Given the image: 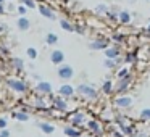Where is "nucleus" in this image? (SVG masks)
Wrapping results in <instances>:
<instances>
[{
    "instance_id": "obj_22",
    "label": "nucleus",
    "mask_w": 150,
    "mask_h": 137,
    "mask_svg": "<svg viewBox=\"0 0 150 137\" xmlns=\"http://www.w3.org/2000/svg\"><path fill=\"white\" fill-rule=\"evenodd\" d=\"M103 66H105L107 69H118L116 61H115V60H108V58L103 60Z\"/></svg>"
},
{
    "instance_id": "obj_21",
    "label": "nucleus",
    "mask_w": 150,
    "mask_h": 137,
    "mask_svg": "<svg viewBox=\"0 0 150 137\" xmlns=\"http://www.w3.org/2000/svg\"><path fill=\"white\" fill-rule=\"evenodd\" d=\"M39 11L44 15V16H47V18H55V15H53V11L50 10L49 7H45V5H40V7H39Z\"/></svg>"
},
{
    "instance_id": "obj_4",
    "label": "nucleus",
    "mask_w": 150,
    "mask_h": 137,
    "mask_svg": "<svg viewBox=\"0 0 150 137\" xmlns=\"http://www.w3.org/2000/svg\"><path fill=\"white\" fill-rule=\"evenodd\" d=\"M131 84H132V74H129L127 78L118 79V82L115 84V90H116L118 95H124V92L131 87Z\"/></svg>"
},
{
    "instance_id": "obj_23",
    "label": "nucleus",
    "mask_w": 150,
    "mask_h": 137,
    "mask_svg": "<svg viewBox=\"0 0 150 137\" xmlns=\"http://www.w3.org/2000/svg\"><path fill=\"white\" fill-rule=\"evenodd\" d=\"M140 119L145 121V123H150V108H144L140 111Z\"/></svg>"
},
{
    "instance_id": "obj_18",
    "label": "nucleus",
    "mask_w": 150,
    "mask_h": 137,
    "mask_svg": "<svg viewBox=\"0 0 150 137\" xmlns=\"http://www.w3.org/2000/svg\"><path fill=\"white\" fill-rule=\"evenodd\" d=\"M37 90L42 92V94H50V92H52V85H50L49 82H39V84H37Z\"/></svg>"
},
{
    "instance_id": "obj_13",
    "label": "nucleus",
    "mask_w": 150,
    "mask_h": 137,
    "mask_svg": "<svg viewBox=\"0 0 150 137\" xmlns=\"http://www.w3.org/2000/svg\"><path fill=\"white\" fill-rule=\"evenodd\" d=\"M60 95H62V97H73V95H74V89L69 84H63L62 87H60Z\"/></svg>"
},
{
    "instance_id": "obj_7",
    "label": "nucleus",
    "mask_w": 150,
    "mask_h": 137,
    "mask_svg": "<svg viewBox=\"0 0 150 137\" xmlns=\"http://www.w3.org/2000/svg\"><path fill=\"white\" fill-rule=\"evenodd\" d=\"M121 56V45H116V44H111L107 50H105V58L108 60H116Z\"/></svg>"
},
{
    "instance_id": "obj_29",
    "label": "nucleus",
    "mask_w": 150,
    "mask_h": 137,
    "mask_svg": "<svg viewBox=\"0 0 150 137\" xmlns=\"http://www.w3.org/2000/svg\"><path fill=\"white\" fill-rule=\"evenodd\" d=\"M16 118H18V119H21V121H26L28 119V116H26V114H23V113L16 114Z\"/></svg>"
},
{
    "instance_id": "obj_11",
    "label": "nucleus",
    "mask_w": 150,
    "mask_h": 137,
    "mask_svg": "<svg viewBox=\"0 0 150 137\" xmlns=\"http://www.w3.org/2000/svg\"><path fill=\"white\" fill-rule=\"evenodd\" d=\"M50 58H52V61L55 63V65H62V63L65 61V53H63L62 50H53Z\"/></svg>"
},
{
    "instance_id": "obj_9",
    "label": "nucleus",
    "mask_w": 150,
    "mask_h": 137,
    "mask_svg": "<svg viewBox=\"0 0 150 137\" xmlns=\"http://www.w3.org/2000/svg\"><path fill=\"white\" fill-rule=\"evenodd\" d=\"M139 55H137V52L136 50H129V52L126 53V56H124V63H126V65H137V63H139Z\"/></svg>"
},
{
    "instance_id": "obj_31",
    "label": "nucleus",
    "mask_w": 150,
    "mask_h": 137,
    "mask_svg": "<svg viewBox=\"0 0 150 137\" xmlns=\"http://www.w3.org/2000/svg\"><path fill=\"white\" fill-rule=\"evenodd\" d=\"M5 126V121L4 119H0V127H4Z\"/></svg>"
},
{
    "instance_id": "obj_1",
    "label": "nucleus",
    "mask_w": 150,
    "mask_h": 137,
    "mask_svg": "<svg viewBox=\"0 0 150 137\" xmlns=\"http://www.w3.org/2000/svg\"><path fill=\"white\" fill-rule=\"evenodd\" d=\"M76 92H78L82 98H86V100H97V97H98L97 89L91 84H79L78 87H76Z\"/></svg>"
},
{
    "instance_id": "obj_17",
    "label": "nucleus",
    "mask_w": 150,
    "mask_h": 137,
    "mask_svg": "<svg viewBox=\"0 0 150 137\" xmlns=\"http://www.w3.org/2000/svg\"><path fill=\"white\" fill-rule=\"evenodd\" d=\"M108 11H110V7H108V5H105V4H100V5H97V7H95V13L102 15V16H107Z\"/></svg>"
},
{
    "instance_id": "obj_20",
    "label": "nucleus",
    "mask_w": 150,
    "mask_h": 137,
    "mask_svg": "<svg viewBox=\"0 0 150 137\" xmlns=\"http://www.w3.org/2000/svg\"><path fill=\"white\" fill-rule=\"evenodd\" d=\"M60 24H62V28L65 31H68V32H74V31H76V28L73 26L68 20H60Z\"/></svg>"
},
{
    "instance_id": "obj_34",
    "label": "nucleus",
    "mask_w": 150,
    "mask_h": 137,
    "mask_svg": "<svg viewBox=\"0 0 150 137\" xmlns=\"http://www.w3.org/2000/svg\"><path fill=\"white\" fill-rule=\"evenodd\" d=\"M82 137H87V136H82ZM92 137H94V136H92Z\"/></svg>"
},
{
    "instance_id": "obj_8",
    "label": "nucleus",
    "mask_w": 150,
    "mask_h": 137,
    "mask_svg": "<svg viewBox=\"0 0 150 137\" xmlns=\"http://www.w3.org/2000/svg\"><path fill=\"white\" fill-rule=\"evenodd\" d=\"M58 76L62 79H65V81H68V79H71L73 76H74V69L69 65H62L58 68Z\"/></svg>"
},
{
    "instance_id": "obj_24",
    "label": "nucleus",
    "mask_w": 150,
    "mask_h": 137,
    "mask_svg": "<svg viewBox=\"0 0 150 137\" xmlns=\"http://www.w3.org/2000/svg\"><path fill=\"white\" fill-rule=\"evenodd\" d=\"M8 84H10L13 89H16V90H20V92H23L24 89H26V85H24V84H21V82H18V81H10Z\"/></svg>"
},
{
    "instance_id": "obj_30",
    "label": "nucleus",
    "mask_w": 150,
    "mask_h": 137,
    "mask_svg": "<svg viewBox=\"0 0 150 137\" xmlns=\"http://www.w3.org/2000/svg\"><path fill=\"white\" fill-rule=\"evenodd\" d=\"M24 4H26L28 7H34V2H33V0H24Z\"/></svg>"
},
{
    "instance_id": "obj_16",
    "label": "nucleus",
    "mask_w": 150,
    "mask_h": 137,
    "mask_svg": "<svg viewBox=\"0 0 150 137\" xmlns=\"http://www.w3.org/2000/svg\"><path fill=\"white\" fill-rule=\"evenodd\" d=\"M53 105H55L57 110H62V111H66V108H68V103H66L62 97H55V98H53Z\"/></svg>"
},
{
    "instance_id": "obj_28",
    "label": "nucleus",
    "mask_w": 150,
    "mask_h": 137,
    "mask_svg": "<svg viewBox=\"0 0 150 137\" xmlns=\"http://www.w3.org/2000/svg\"><path fill=\"white\" fill-rule=\"evenodd\" d=\"M28 55H29L31 58H36V56H37V52H36L34 49H29V50H28Z\"/></svg>"
},
{
    "instance_id": "obj_10",
    "label": "nucleus",
    "mask_w": 150,
    "mask_h": 137,
    "mask_svg": "<svg viewBox=\"0 0 150 137\" xmlns=\"http://www.w3.org/2000/svg\"><path fill=\"white\" fill-rule=\"evenodd\" d=\"M131 20H132V15H131L127 10H121L120 11V15H118V23H120V24L127 26V24L131 23Z\"/></svg>"
},
{
    "instance_id": "obj_5",
    "label": "nucleus",
    "mask_w": 150,
    "mask_h": 137,
    "mask_svg": "<svg viewBox=\"0 0 150 137\" xmlns=\"http://www.w3.org/2000/svg\"><path fill=\"white\" fill-rule=\"evenodd\" d=\"M87 116H86V113H82V111H74V113L69 116V123H71V126L74 127H79L81 129V126H84V124H87Z\"/></svg>"
},
{
    "instance_id": "obj_15",
    "label": "nucleus",
    "mask_w": 150,
    "mask_h": 137,
    "mask_svg": "<svg viewBox=\"0 0 150 137\" xmlns=\"http://www.w3.org/2000/svg\"><path fill=\"white\" fill-rule=\"evenodd\" d=\"M129 74H132V73H131V68L129 66H120V68H118V71H116V78L118 79H123V78H127V76Z\"/></svg>"
},
{
    "instance_id": "obj_32",
    "label": "nucleus",
    "mask_w": 150,
    "mask_h": 137,
    "mask_svg": "<svg viewBox=\"0 0 150 137\" xmlns=\"http://www.w3.org/2000/svg\"><path fill=\"white\" fill-rule=\"evenodd\" d=\"M147 32H149V36H150V23L147 24Z\"/></svg>"
},
{
    "instance_id": "obj_12",
    "label": "nucleus",
    "mask_w": 150,
    "mask_h": 137,
    "mask_svg": "<svg viewBox=\"0 0 150 137\" xmlns=\"http://www.w3.org/2000/svg\"><path fill=\"white\" fill-rule=\"evenodd\" d=\"M65 134L69 137H82V131L79 129V127H74V126H66Z\"/></svg>"
},
{
    "instance_id": "obj_6",
    "label": "nucleus",
    "mask_w": 150,
    "mask_h": 137,
    "mask_svg": "<svg viewBox=\"0 0 150 137\" xmlns=\"http://www.w3.org/2000/svg\"><path fill=\"white\" fill-rule=\"evenodd\" d=\"M113 105H115V108L126 110V108H129L132 105V97H129V95H118V97H115Z\"/></svg>"
},
{
    "instance_id": "obj_14",
    "label": "nucleus",
    "mask_w": 150,
    "mask_h": 137,
    "mask_svg": "<svg viewBox=\"0 0 150 137\" xmlns=\"http://www.w3.org/2000/svg\"><path fill=\"white\" fill-rule=\"evenodd\" d=\"M115 90V84H113V81L111 79H107V81L102 84V92H103L105 95H110L111 92Z\"/></svg>"
},
{
    "instance_id": "obj_25",
    "label": "nucleus",
    "mask_w": 150,
    "mask_h": 137,
    "mask_svg": "<svg viewBox=\"0 0 150 137\" xmlns=\"http://www.w3.org/2000/svg\"><path fill=\"white\" fill-rule=\"evenodd\" d=\"M39 127H40V129H42L45 134H52V132H53V126H50V124H47V123H40Z\"/></svg>"
},
{
    "instance_id": "obj_27",
    "label": "nucleus",
    "mask_w": 150,
    "mask_h": 137,
    "mask_svg": "<svg viewBox=\"0 0 150 137\" xmlns=\"http://www.w3.org/2000/svg\"><path fill=\"white\" fill-rule=\"evenodd\" d=\"M18 26H20L21 29H28V28H29V21L24 20V18H21V20L18 21Z\"/></svg>"
},
{
    "instance_id": "obj_2",
    "label": "nucleus",
    "mask_w": 150,
    "mask_h": 137,
    "mask_svg": "<svg viewBox=\"0 0 150 137\" xmlns=\"http://www.w3.org/2000/svg\"><path fill=\"white\" fill-rule=\"evenodd\" d=\"M111 44H110V39L108 37H103V36H100V37H97V39H94L91 44H89V49L91 50H107L108 47H110Z\"/></svg>"
},
{
    "instance_id": "obj_3",
    "label": "nucleus",
    "mask_w": 150,
    "mask_h": 137,
    "mask_svg": "<svg viewBox=\"0 0 150 137\" xmlns=\"http://www.w3.org/2000/svg\"><path fill=\"white\" fill-rule=\"evenodd\" d=\"M86 126H87V129L91 131L95 137H102V136H103V132H105L102 123L98 119H95V118H91V119L87 121V124H86Z\"/></svg>"
},
{
    "instance_id": "obj_26",
    "label": "nucleus",
    "mask_w": 150,
    "mask_h": 137,
    "mask_svg": "<svg viewBox=\"0 0 150 137\" xmlns=\"http://www.w3.org/2000/svg\"><path fill=\"white\" fill-rule=\"evenodd\" d=\"M57 40H58V37L55 36V34H47V44H50V45H53V44H57Z\"/></svg>"
},
{
    "instance_id": "obj_19",
    "label": "nucleus",
    "mask_w": 150,
    "mask_h": 137,
    "mask_svg": "<svg viewBox=\"0 0 150 137\" xmlns=\"http://www.w3.org/2000/svg\"><path fill=\"white\" fill-rule=\"evenodd\" d=\"M111 40H113L115 44H116V45H120V44H123L124 40H126V36H124V34H118V32H115V34H111Z\"/></svg>"
},
{
    "instance_id": "obj_33",
    "label": "nucleus",
    "mask_w": 150,
    "mask_h": 137,
    "mask_svg": "<svg viewBox=\"0 0 150 137\" xmlns=\"http://www.w3.org/2000/svg\"><path fill=\"white\" fill-rule=\"evenodd\" d=\"M2 137H8V132H4V134H2Z\"/></svg>"
}]
</instances>
